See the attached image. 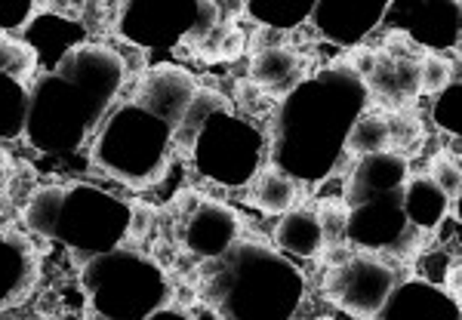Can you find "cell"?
<instances>
[{"instance_id":"cell-1","label":"cell","mask_w":462,"mask_h":320,"mask_svg":"<svg viewBox=\"0 0 462 320\" xmlns=\"http://www.w3.org/2000/svg\"><path fill=\"white\" fill-rule=\"evenodd\" d=\"M364 105L367 84L348 65L302 80L274 114L272 167L284 169L296 182L324 178L337 169L346 136Z\"/></svg>"},{"instance_id":"cell-2","label":"cell","mask_w":462,"mask_h":320,"mask_svg":"<svg viewBox=\"0 0 462 320\" xmlns=\"http://www.w3.org/2000/svg\"><path fill=\"white\" fill-rule=\"evenodd\" d=\"M204 271V299L226 320H290L305 280L293 262L259 243L235 241Z\"/></svg>"},{"instance_id":"cell-3","label":"cell","mask_w":462,"mask_h":320,"mask_svg":"<svg viewBox=\"0 0 462 320\" xmlns=\"http://www.w3.org/2000/svg\"><path fill=\"white\" fill-rule=\"evenodd\" d=\"M25 228L50 241H62L89 262L124 243L130 232V206L93 185H50L28 200Z\"/></svg>"},{"instance_id":"cell-4","label":"cell","mask_w":462,"mask_h":320,"mask_svg":"<svg viewBox=\"0 0 462 320\" xmlns=\"http://www.w3.org/2000/svg\"><path fill=\"white\" fill-rule=\"evenodd\" d=\"M170 154H173V130L136 102L111 111L93 142L96 167L130 188L158 185L170 167Z\"/></svg>"},{"instance_id":"cell-5","label":"cell","mask_w":462,"mask_h":320,"mask_svg":"<svg viewBox=\"0 0 462 320\" xmlns=\"http://www.w3.org/2000/svg\"><path fill=\"white\" fill-rule=\"evenodd\" d=\"M96 315L106 320H148L167 302V278L136 250H111L89 259L80 274Z\"/></svg>"},{"instance_id":"cell-6","label":"cell","mask_w":462,"mask_h":320,"mask_svg":"<svg viewBox=\"0 0 462 320\" xmlns=\"http://www.w3.org/2000/svg\"><path fill=\"white\" fill-rule=\"evenodd\" d=\"M106 111L99 99H93L74 80L56 71L41 74L28 87L25 136L37 151H78Z\"/></svg>"},{"instance_id":"cell-7","label":"cell","mask_w":462,"mask_h":320,"mask_svg":"<svg viewBox=\"0 0 462 320\" xmlns=\"http://www.w3.org/2000/svg\"><path fill=\"white\" fill-rule=\"evenodd\" d=\"M263 133L250 121H241L231 111H219L198 133L191 158L207 178L237 188L256 176L259 163H263Z\"/></svg>"},{"instance_id":"cell-8","label":"cell","mask_w":462,"mask_h":320,"mask_svg":"<svg viewBox=\"0 0 462 320\" xmlns=\"http://www.w3.org/2000/svg\"><path fill=\"white\" fill-rule=\"evenodd\" d=\"M394 287H398V271L367 256H352L342 268H333L327 278V296L346 315L361 320H376L383 315Z\"/></svg>"},{"instance_id":"cell-9","label":"cell","mask_w":462,"mask_h":320,"mask_svg":"<svg viewBox=\"0 0 462 320\" xmlns=\"http://www.w3.org/2000/svg\"><path fill=\"white\" fill-rule=\"evenodd\" d=\"M198 19V4H179V0H136L121 10V34L136 47L167 50L189 37Z\"/></svg>"},{"instance_id":"cell-10","label":"cell","mask_w":462,"mask_h":320,"mask_svg":"<svg viewBox=\"0 0 462 320\" xmlns=\"http://www.w3.org/2000/svg\"><path fill=\"white\" fill-rule=\"evenodd\" d=\"M404 188V185H401ZM401 188L389 191V195L370 197L364 204H357L348 210L346 222V237L352 243H361L367 250H394L407 243L410 234H420L410 228L404 204H401Z\"/></svg>"},{"instance_id":"cell-11","label":"cell","mask_w":462,"mask_h":320,"mask_svg":"<svg viewBox=\"0 0 462 320\" xmlns=\"http://www.w3.org/2000/svg\"><path fill=\"white\" fill-rule=\"evenodd\" d=\"M459 13L457 0H410V4H392L385 16L394 19L401 32L413 41L426 43L431 50L459 47Z\"/></svg>"},{"instance_id":"cell-12","label":"cell","mask_w":462,"mask_h":320,"mask_svg":"<svg viewBox=\"0 0 462 320\" xmlns=\"http://www.w3.org/2000/svg\"><path fill=\"white\" fill-rule=\"evenodd\" d=\"M195 93L198 80L189 69H182V65H154L152 71H145L143 84L136 89V105L163 121L170 130H176V123L182 121Z\"/></svg>"},{"instance_id":"cell-13","label":"cell","mask_w":462,"mask_h":320,"mask_svg":"<svg viewBox=\"0 0 462 320\" xmlns=\"http://www.w3.org/2000/svg\"><path fill=\"white\" fill-rule=\"evenodd\" d=\"M389 0H315L311 22L333 43L352 47L385 19Z\"/></svg>"},{"instance_id":"cell-14","label":"cell","mask_w":462,"mask_h":320,"mask_svg":"<svg viewBox=\"0 0 462 320\" xmlns=\"http://www.w3.org/2000/svg\"><path fill=\"white\" fill-rule=\"evenodd\" d=\"M241 234V222L219 200H200V206L189 215L185 247L200 259H219Z\"/></svg>"},{"instance_id":"cell-15","label":"cell","mask_w":462,"mask_h":320,"mask_svg":"<svg viewBox=\"0 0 462 320\" xmlns=\"http://www.w3.org/2000/svg\"><path fill=\"white\" fill-rule=\"evenodd\" d=\"M407 182V158L398 151H379V154H367V158L357 160L355 173L348 176L346 185V204L348 210L370 197L389 195V191L401 188Z\"/></svg>"},{"instance_id":"cell-16","label":"cell","mask_w":462,"mask_h":320,"mask_svg":"<svg viewBox=\"0 0 462 320\" xmlns=\"http://www.w3.org/2000/svg\"><path fill=\"white\" fill-rule=\"evenodd\" d=\"M383 315L385 320H459V302L426 280H410L394 287Z\"/></svg>"},{"instance_id":"cell-17","label":"cell","mask_w":462,"mask_h":320,"mask_svg":"<svg viewBox=\"0 0 462 320\" xmlns=\"http://www.w3.org/2000/svg\"><path fill=\"white\" fill-rule=\"evenodd\" d=\"M37 262L32 243L19 234H0V308L25 299L34 284Z\"/></svg>"},{"instance_id":"cell-18","label":"cell","mask_w":462,"mask_h":320,"mask_svg":"<svg viewBox=\"0 0 462 320\" xmlns=\"http://www.w3.org/2000/svg\"><path fill=\"white\" fill-rule=\"evenodd\" d=\"M401 204H404V215L413 232H431L447 219V210H450V200H447L441 191L431 185L429 176H413L404 182L401 188Z\"/></svg>"},{"instance_id":"cell-19","label":"cell","mask_w":462,"mask_h":320,"mask_svg":"<svg viewBox=\"0 0 462 320\" xmlns=\"http://www.w3.org/2000/svg\"><path fill=\"white\" fill-rule=\"evenodd\" d=\"M250 80L268 93H290L302 84V59L290 47L253 53L250 59Z\"/></svg>"},{"instance_id":"cell-20","label":"cell","mask_w":462,"mask_h":320,"mask_svg":"<svg viewBox=\"0 0 462 320\" xmlns=\"http://www.w3.org/2000/svg\"><path fill=\"white\" fill-rule=\"evenodd\" d=\"M364 84L385 99H413L420 93V62L410 56H376L374 71Z\"/></svg>"},{"instance_id":"cell-21","label":"cell","mask_w":462,"mask_h":320,"mask_svg":"<svg viewBox=\"0 0 462 320\" xmlns=\"http://www.w3.org/2000/svg\"><path fill=\"white\" fill-rule=\"evenodd\" d=\"M219 111H231V102L226 99V96L216 93V89L198 87L195 99H191V105L185 108L182 121H179L176 130H173V148H176V154H191V151H195L198 133L204 130V123L210 121L213 114H219Z\"/></svg>"},{"instance_id":"cell-22","label":"cell","mask_w":462,"mask_h":320,"mask_svg":"<svg viewBox=\"0 0 462 320\" xmlns=\"http://www.w3.org/2000/svg\"><path fill=\"white\" fill-rule=\"evenodd\" d=\"M281 250L293 252L300 259L318 256V250L324 247V234H320V222L315 210H290L284 219L278 222V232H274Z\"/></svg>"},{"instance_id":"cell-23","label":"cell","mask_w":462,"mask_h":320,"mask_svg":"<svg viewBox=\"0 0 462 320\" xmlns=\"http://www.w3.org/2000/svg\"><path fill=\"white\" fill-rule=\"evenodd\" d=\"M300 200H302V182H296L284 169L268 163L265 173L256 182V191H253V204L268 215H281L293 210Z\"/></svg>"},{"instance_id":"cell-24","label":"cell","mask_w":462,"mask_h":320,"mask_svg":"<svg viewBox=\"0 0 462 320\" xmlns=\"http://www.w3.org/2000/svg\"><path fill=\"white\" fill-rule=\"evenodd\" d=\"M392 148V133H389V117L379 111H361L355 117L352 130L346 136V154H379Z\"/></svg>"},{"instance_id":"cell-25","label":"cell","mask_w":462,"mask_h":320,"mask_svg":"<svg viewBox=\"0 0 462 320\" xmlns=\"http://www.w3.org/2000/svg\"><path fill=\"white\" fill-rule=\"evenodd\" d=\"M315 0H265V4H247L244 13L259 22V28H274V32H287L296 28L302 19L311 16Z\"/></svg>"},{"instance_id":"cell-26","label":"cell","mask_w":462,"mask_h":320,"mask_svg":"<svg viewBox=\"0 0 462 320\" xmlns=\"http://www.w3.org/2000/svg\"><path fill=\"white\" fill-rule=\"evenodd\" d=\"M28 87L0 74V139H19L25 133Z\"/></svg>"},{"instance_id":"cell-27","label":"cell","mask_w":462,"mask_h":320,"mask_svg":"<svg viewBox=\"0 0 462 320\" xmlns=\"http://www.w3.org/2000/svg\"><path fill=\"white\" fill-rule=\"evenodd\" d=\"M37 71V53L28 41H16V37L0 32V74L28 84Z\"/></svg>"},{"instance_id":"cell-28","label":"cell","mask_w":462,"mask_h":320,"mask_svg":"<svg viewBox=\"0 0 462 320\" xmlns=\"http://www.w3.org/2000/svg\"><path fill=\"white\" fill-rule=\"evenodd\" d=\"M450 84H457V69L441 53H426L420 62V93L438 96Z\"/></svg>"},{"instance_id":"cell-29","label":"cell","mask_w":462,"mask_h":320,"mask_svg":"<svg viewBox=\"0 0 462 320\" xmlns=\"http://www.w3.org/2000/svg\"><path fill=\"white\" fill-rule=\"evenodd\" d=\"M431 185H435L438 191L447 197V200H457L459 197V188H462V173H459V163L457 158H450V154H435L429 163V173Z\"/></svg>"},{"instance_id":"cell-30","label":"cell","mask_w":462,"mask_h":320,"mask_svg":"<svg viewBox=\"0 0 462 320\" xmlns=\"http://www.w3.org/2000/svg\"><path fill=\"white\" fill-rule=\"evenodd\" d=\"M318 222H320V234H324V243L342 241L346 237V222H348V204L342 197H327L320 200L318 206Z\"/></svg>"},{"instance_id":"cell-31","label":"cell","mask_w":462,"mask_h":320,"mask_svg":"<svg viewBox=\"0 0 462 320\" xmlns=\"http://www.w3.org/2000/svg\"><path fill=\"white\" fill-rule=\"evenodd\" d=\"M244 50H247V37H244L241 28L228 25L226 34L219 37V43H216L213 50H204V53H198V56L207 59V62H235V59L244 56Z\"/></svg>"},{"instance_id":"cell-32","label":"cell","mask_w":462,"mask_h":320,"mask_svg":"<svg viewBox=\"0 0 462 320\" xmlns=\"http://www.w3.org/2000/svg\"><path fill=\"white\" fill-rule=\"evenodd\" d=\"M462 114H459V87L450 84L444 93H438L435 102V123L447 133H459L462 130Z\"/></svg>"},{"instance_id":"cell-33","label":"cell","mask_w":462,"mask_h":320,"mask_svg":"<svg viewBox=\"0 0 462 320\" xmlns=\"http://www.w3.org/2000/svg\"><path fill=\"white\" fill-rule=\"evenodd\" d=\"M389 133L392 145H407L413 139H420V123L413 117H389Z\"/></svg>"},{"instance_id":"cell-34","label":"cell","mask_w":462,"mask_h":320,"mask_svg":"<svg viewBox=\"0 0 462 320\" xmlns=\"http://www.w3.org/2000/svg\"><path fill=\"white\" fill-rule=\"evenodd\" d=\"M352 256L355 252L346 241H333V243H324V247H320V265H327L330 271L333 268H342Z\"/></svg>"},{"instance_id":"cell-35","label":"cell","mask_w":462,"mask_h":320,"mask_svg":"<svg viewBox=\"0 0 462 320\" xmlns=\"http://www.w3.org/2000/svg\"><path fill=\"white\" fill-rule=\"evenodd\" d=\"M152 219H154V213L148 210V206L136 204L130 210V232H126V237H145L148 228H152Z\"/></svg>"},{"instance_id":"cell-36","label":"cell","mask_w":462,"mask_h":320,"mask_svg":"<svg viewBox=\"0 0 462 320\" xmlns=\"http://www.w3.org/2000/svg\"><path fill=\"white\" fill-rule=\"evenodd\" d=\"M284 32H274V28H259L256 37H253V53H265V50H278L284 47V37H281Z\"/></svg>"},{"instance_id":"cell-37","label":"cell","mask_w":462,"mask_h":320,"mask_svg":"<svg viewBox=\"0 0 462 320\" xmlns=\"http://www.w3.org/2000/svg\"><path fill=\"white\" fill-rule=\"evenodd\" d=\"M200 206V195H195V191H182V195L176 197V210L185 215V219H189L191 213H195Z\"/></svg>"},{"instance_id":"cell-38","label":"cell","mask_w":462,"mask_h":320,"mask_svg":"<svg viewBox=\"0 0 462 320\" xmlns=\"http://www.w3.org/2000/svg\"><path fill=\"white\" fill-rule=\"evenodd\" d=\"M444 278H447V289H444V293L450 296L453 302H459V262H453L450 271H447Z\"/></svg>"},{"instance_id":"cell-39","label":"cell","mask_w":462,"mask_h":320,"mask_svg":"<svg viewBox=\"0 0 462 320\" xmlns=\"http://www.w3.org/2000/svg\"><path fill=\"white\" fill-rule=\"evenodd\" d=\"M148 320H191L185 311H176V308H167V311H154Z\"/></svg>"},{"instance_id":"cell-40","label":"cell","mask_w":462,"mask_h":320,"mask_svg":"<svg viewBox=\"0 0 462 320\" xmlns=\"http://www.w3.org/2000/svg\"><path fill=\"white\" fill-rule=\"evenodd\" d=\"M13 167V160H10V154L4 151V148H0V169H10Z\"/></svg>"},{"instance_id":"cell-41","label":"cell","mask_w":462,"mask_h":320,"mask_svg":"<svg viewBox=\"0 0 462 320\" xmlns=\"http://www.w3.org/2000/svg\"><path fill=\"white\" fill-rule=\"evenodd\" d=\"M6 188V169H0V191Z\"/></svg>"}]
</instances>
